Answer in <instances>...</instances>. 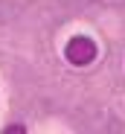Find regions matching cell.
I'll use <instances>...</instances> for the list:
<instances>
[{
  "mask_svg": "<svg viewBox=\"0 0 125 134\" xmlns=\"http://www.w3.org/2000/svg\"><path fill=\"white\" fill-rule=\"evenodd\" d=\"M64 53H67V61L70 64L85 67V64H90L96 58V44L90 38H85V35H76V38H70V44H67Z\"/></svg>",
  "mask_w": 125,
  "mask_h": 134,
  "instance_id": "6da1fadb",
  "label": "cell"
},
{
  "mask_svg": "<svg viewBox=\"0 0 125 134\" xmlns=\"http://www.w3.org/2000/svg\"><path fill=\"white\" fill-rule=\"evenodd\" d=\"M9 18V6H3V3H0V20H6Z\"/></svg>",
  "mask_w": 125,
  "mask_h": 134,
  "instance_id": "7a4b0ae2",
  "label": "cell"
}]
</instances>
